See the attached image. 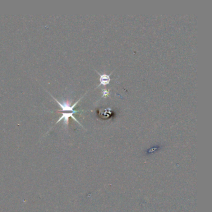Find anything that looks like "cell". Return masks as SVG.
<instances>
[{"label":"cell","instance_id":"cell-1","mask_svg":"<svg viewBox=\"0 0 212 212\" xmlns=\"http://www.w3.org/2000/svg\"><path fill=\"white\" fill-rule=\"evenodd\" d=\"M50 96L53 98V99L57 103V104H58V106L61 108V109H62V111H71V112H75V113H78V111H75V110H73V108H74V107L76 105V104L79 102V101H80L83 97L80 98L77 101H76L73 104L70 105V104L68 101H62V102H60V101H59L58 99H57L55 98H54L52 94H50Z\"/></svg>","mask_w":212,"mask_h":212},{"label":"cell","instance_id":"cell-2","mask_svg":"<svg viewBox=\"0 0 212 212\" xmlns=\"http://www.w3.org/2000/svg\"><path fill=\"white\" fill-rule=\"evenodd\" d=\"M97 73L99 75V81H100L99 85L97 86V88L99 87V86H101V85H104V86H105V85H108V84L109 83L110 80H111V79H110V75H111V73L112 72H111L109 75L99 74V73L98 72V71H97Z\"/></svg>","mask_w":212,"mask_h":212},{"label":"cell","instance_id":"cell-3","mask_svg":"<svg viewBox=\"0 0 212 212\" xmlns=\"http://www.w3.org/2000/svg\"><path fill=\"white\" fill-rule=\"evenodd\" d=\"M102 93H103L102 96L104 97V98H105V97L109 96V90H108L104 89V90H102Z\"/></svg>","mask_w":212,"mask_h":212}]
</instances>
